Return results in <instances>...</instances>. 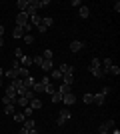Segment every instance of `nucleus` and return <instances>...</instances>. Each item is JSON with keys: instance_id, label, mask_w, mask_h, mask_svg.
Instances as JSON below:
<instances>
[{"instance_id": "obj_1", "label": "nucleus", "mask_w": 120, "mask_h": 134, "mask_svg": "<svg viewBox=\"0 0 120 134\" xmlns=\"http://www.w3.org/2000/svg\"><path fill=\"white\" fill-rule=\"evenodd\" d=\"M70 112H68V108H62V110L58 112V118H56V124L58 126H62V124H66V120H70Z\"/></svg>"}, {"instance_id": "obj_2", "label": "nucleus", "mask_w": 120, "mask_h": 134, "mask_svg": "<svg viewBox=\"0 0 120 134\" xmlns=\"http://www.w3.org/2000/svg\"><path fill=\"white\" fill-rule=\"evenodd\" d=\"M4 96H6V98H8V100L12 102V104H14V102H16V98H18L16 88H14L12 84H8V86H6V90H4Z\"/></svg>"}, {"instance_id": "obj_3", "label": "nucleus", "mask_w": 120, "mask_h": 134, "mask_svg": "<svg viewBox=\"0 0 120 134\" xmlns=\"http://www.w3.org/2000/svg\"><path fill=\"white\" fill-rule=\"evenodd\" d=\"M28 14H26V12H18V16H16V26L18 28H24L26 26V24H28Z\"/></svg>"}, {"instance_id": "obj_4", "label": "nucleus", "mask_w": 120, "mask_h": 134, "mask_svg": "<svg viewBox=\"0 0 120 134\" xmlns=\"http://www.w3.org/2000/svg\"><path fill=\"white\" fill-rule=\"evenodd\" d=\"M62 102L66 104V106H72V104H76V96H74V92H66V94H62Z\"/></svg>"}, {"instance_id": "obj_5", "label": "nucleus", "mask_w": 120, "mask_h": 134, "mask_svg": "<svg viewBox=\"0 0 120 134\" xmlns=\"http://www.w3.org/2000/svg\"><path fill=\"white\" fill-rule=\"evenodd\" d=\"M40 6H38V0H30V4H28V8H26V14H28V16H32V14H36V10H38Z\"/></svg>"}, {"instance_id": "obj_6", "label": "nucleus", "mask_w": 120, "mask_h": 134, "mask_svg": "<svg viewBox=\"0 0 120 134\" xmlns=\"http://www.w3.org/2000/svg\"><path fill=\"white\" fill-rule=\"evenodd\" d=\"M112 126H114V120H106L104 124H100L98 130H100V134H108V130L112 128Z\"/></svg>"}, {"instance_id": "obj_7", "label": "nucleus", "mask_w": 120, "mask_h": 134, "mask_svg": "<svg viewBox=\"0 0 120 134\" xmlns=\"http://www.w3.org/2000/svg\"><path fill=\"white\" fill-rule=\"evenodd\" d=\"M28 104H30V100L26 98V96H18L16 102H14V106H20V108H26Z\"/></svg>"}, {"instance_id": "obj_8", "label": "nucleus", "mask_w": 120, "mask_h": 134, "mask_svg": "<svg viewBox=\"0 0 120 134\" xmlns=\"http://www.w3.org/2000/svg\"><path fill=\"white\" fill-rule=\"evenodd\" d=\"M16 74H18V78H20V80H26V78L30 76L28 68H24V66H20V68H18V70H16Z\"/></svg>"}, {"instance_id": "obj_9", "label": "nucleus", "mask_w": 120, "mask_h": 134, "mask_svg": "<svg viewBox=\"0 0 120 134\" xmlns=\"http://www.w3.org/2000/svg\"><path fill=\"white\" fill-rule=\"evenodd\" d=\"M82 42H80V40H72V42H70V52H80L82 50Z\"/></svg>"}, {"instance_id": "obj_10", "label": "nucleus", "mask_w": 120, "mask_h": 134, "mask_svg": "<svg viewBox=\"0 0 120 134\" xmlns=\"http://www.w3.org/2000/svg\"><path fill=\"white\" fill-rule=\"evenodd\" d=\"M28 24L30 26H40V24H42V18H40L38 14H32V16L28 18Z\"/></svg>"}, {"instance_id": "obj_11", "label": "nucleus", "mask_w": 120, "mask_h": 134, "mask_svg": "<svg viewBox=\"0 0 120 134\" xmlns=\"http://www.w3.org/2000/svg\"><path fill=\"white\" fill-rule=\"evenodd\" d=\"M22 126H24L26 130H32V128H36V122H34V118H24Z\"/></svg>"}, {"instance_id": "obj_12", "label": "nucleus", "mask_w": 120, "mask_h": 134, "mask_svg": "<svg viewBox=\"0 0 120 134\" xmlns=\"http://www.w3.org/2000/svg\"><path fill=\"white\" fill-rule=\"evenodd\" d=\"M62 74H74V66H70V64H60V68H58Z\"/></svg>"}, {"instance_id": "obj_13", "label": "nucleus", "mask_w": 120, "mask_h": 134, "mask_svg": "<svg viewBox=\"0 0 120 134\" xmlns=\"http://www.w3.org/2000/svg\"><path fill=\"white\" fill-rule=\"evenodd\" d=\"M62 84L72 86V84H74V74H62Z\"/></svg>"}, {"instance_id": "obj_14", "label": "nucleus", "mask_w": 120, "mask_h": 134, "mask_svg": "<svg viewBox=\"0 0 120 134\" xmlns=\"http://www.w3.org/2000/svg\"><path fill=\"white\" fill-rule=\"evenodd\" d=\"M90 70V74L94 76V78H104V70L102 68H88Z\"/></svg>"}, {"instance_id": "obj_15", "label": "nucleus", "mask_w": 120, "mask_h": 134, "mask_svg": "<svg viewBox=\"0 0 120 134\" xmlns=\"http://www.w3.org/2000/svg\"><path fill=\"white\" fill-rule=\"evenodd\" d=\"M104 102H106V96H104L102 92H98V94H94V104H98V106H102Z\"/></svg>"}, {"instance_id": "obj_16", "label": "nucleus", "mask_w": 120, "mask_h": 134, "mask_svg": "<svg viewBox=\"0 0 120 134\" xmlns=\"http://www.w3.org/2000/svg\"><path fill=\"white\" fill-rule=\"evenodd\" d=\"M28 106L32 108V110H38V108H42V100H40V98H32Z\"/></svg>"}, {"instance_id": "obj_17", "label": "nucleus", "mask_w": 120, "mask_h": 134, "mask_svg": "<svg viewBox=\"0 0 120 134\" xmlns=\"http://www.w3.org/2000/svg\"><path fill=\"white\" fill-rule=\"evenodd\" d=\"M24 34H26V32H24V28H14V30H12V38H24Z\"/></svg>"}, {"instance_id": "obj_18", "label": "nucleus", "mask_w": 120, "mask_h": 134, "mask_svg": "<svg viewBox=\"0 0 120 134\" xmlns=\"http://www.w3.org/2000/svg\"><path fill=\"white\" fill-rule=\"evenodd\" d=\"M28 4H30V0H18V2H16V6H18V10H20V12L26 10V8H28Z\"/></svg>"}, {"instance_id": "obj_19", "label": "nucleus", "mask_w": 120, "mask_h": 134, "mask_svg": "<svg viewBox=\"0 0 120 134\" xmlns=\"http://www.w3.org/2000/svg\"><path fill=\"white\" fill-rule=\"evenodd\" d=\"M78 14L82 18H88V16H90V8H88V6H80V8H78Z\"/></svg>"}, {"instance_id": "obj_20", "label": "nucleus", "mask_w": 120, "mask_h": 134, "mask_svg": "<svg viewBox=\"0 0 120 134\" xmlns=\"http://www.w3.org/2000/svg\"><path fill=\"white\" fill-rule=\"evenodd\" d=\"M14 112H16L14 104H4V114H8V116H14Z\"/></svg>"}, {"instance_id": "obj_21", "label": "nucleus", "mask_w": 120, "mask_h": 134, "mask_svg": "<svg viewBox=\"0 0 120 134\" xmlns=\"http://www.w3.org/2000/svg\"><path fill=\"white\" fill-rule=\"evenodd\" d=\"M20 62H22V66H24V68H28L30 64H32V56H26V54H24L22 58H20Z\"/></svg>"}, {"instance_id": "obj_22", "label": "nucleus", "mask_w": 120, "mask_h": 134, "mask_svg": "<svg viewBox=\"0 0 120 134\" xmlns=\"http://www.w3.org/2000/svg\"><path fill=\"white\" fill-rule=\"evenodd\" d=\"M40 68H42L44 72H50V70H52V60H44L42 64H40Z\"/></svg>"}, {"instance_id": "obj_23", "label": "nucleus", "mask_w": 120, "mask_h": 134, "mask_svg": "<svg viewBox=\"0 0 120 134\" xmlns=\"http://www.w3.org/2000/svg\"><path fill=\"white\" fill-rule=\"evenodd\" d=\"M112 64H114V62H112V58H104V60H102V70L106 72V70H108Z\"/></svg>"}, {"instance_id": "obj_24", "label": "nucleus", "mask_w": 120, "mask_h": 134, "mask_svg": "<svg viewBox=\"0 0 120 134\" xmlns=\"http://www.w3.org/2000/svg\"><path fill=\"white\" fill-rule=\"evenodd\" d=\"M6 78H10V80H14V78H18V74H16V70L14 68H10V70H6Z\"/></svg>"}, {"instance_id": "obj_25", "label": "nucleus", "mask_w": 120, "mask_h": 134, "mask_svg": "<svg viewBox=\"0 0 120 134\" xmlns=\"http://www.w3.org/2000/svg\"><path fill=\"white\" fill-rule=\"evenodd\" d=\"M12 118H14V120H16L18 124H22V122H24V118H26V116H24L22 112H14V116H12Z\"/></svg>"}, {"instance_id": "obj_26", "label": "nucleus", "mask_w": 120, "mask_h": 134, "mask_svg": "<svg viewBox=\"0 0 120 134\" xmlns=\"http://www.w3.org/2000/svg\"><path fill=\"white\" fill-rule=\"evenodd\" d=\"M106 72H110V74H114V76H118V74H120V68L116 66V64H112V66H110L108 70H106ZM106 72H104V74H106Z\"/></svg>"}, {"instance_id": "obj_27", "label": "nucleus", "mask_w": 120, "mask_h": 134, "mask_svg": "<svg viewBox=\"0 0 120 134\" xmlns=\"http://www.w3.org/2000/svg\"><path fill=\"white\" fill-rule=\"evenodd\" d=\"M34 84H36V80L32 78V76H28V78L24 80V86H26V88H32V86H34Z\"/></svg>"}, {"instance_id": "obj_28", "label": "nucleus", "mask_w": 120, "mask_h": 134, "mask_svg": "<svg viewBox=\"0 0 120 134\" xmlns=\"http://www.w3.org/2000/svg\"><path fill=\"white\" fill-rule=\"evenodd\" d=\"M58 94H66V92H70V86H66V84H62V86H58V90H56Z\"/></svg>"}, {"instance_id": "obj_29", "label": "nucleus", "mask_w": 120, "mask_h": 134, "mask_svg": "<svg viewBox=\"0 0 120 134\" xmlns=\"http://www.w3.org/2000/svg\"><path fill=\"white\" fill-rule=\"evenodd\" d=\"M84 104H94V94H84Z\"/></svg>"}, {"instance_id": "obj_30", "label": "nucleus", "mask_w": 120, "mask_h": 134, "mask_svg": "<svg viewBox=\"0 0 120 134\" xmlns=\"http://www.w3.org/2000/svg\"><path fill=\"white\" fill-rule=\"evenodd\" d=\"M42 62H44V58H42V56H32V64H36V66H40Z\"/></svg>"}, {"instance_id": "obj_31", "label": "nucleus", "mask_w": 120, "mask_h": 134, "mask_svg": "<svg viewBox=\"0 0 120 134\" xmlns=\"http://www.w3.org/2000/svg\"><path fill=\"white\" fill-rule=\"evenodd\" d=\"M52 72V78L54 80H62V72H60V70H50Z\"/></svg>"}, {"instance_id": "obj_32", "label": "nucleus", "mask_w": 120, "mask_h": 134, "mask_svg": "<svg viewBox=\"0 0 120 134\" xmlns=\"http://www.w3.org/2000/svg\"><path fill=\"white\" fill-rule=\"evenodd\" d=\"M44 92H46V94H54V92H56V88H54V86H52V84H48V86H44Z\"/></svg>"}, {"instance_id": "obj_33", "label": "nucleus", "mask_w": 120, "mask_h": 134, "mask_svg": "<svg viewBox=\"0 0 120 134\" xmlns=\"http://www.w3.org/2000/svg\"><path fill=\"white\" fill-rule=\"evenodd\" d=\"M24 42L26 44H34V36L32 34H24Z\"/></svg>"}, {"instance_id": "obj_34", "label": "nucleus", "mask_w": 120, "mask_h": 134, "mask_svg": "<svg viewBox=\"0 0 120 134\" xmlns=\"http://www.w3.org/2000/svg\"><path fill=\"white\" fill-rule=\"evenodd\" d=\"M42 58H44V60H52V50H50V48L42 52Z\"/></svg>"}, {"instance_id": "obj_35", "label": "nucleus", "mask_w": 120, "mask_h": 134, "mask_svg": "<svg viewBox=\"0 0 120 134\" xmlns=\"http://www.w3.org/2000/svg\"><path fill=\"white\" fill-rule=\"evenodd\" d=\"M22 114H24V116H26V118H30V116H32V114H34V110H32V108H30V106H26V108H24V112H22Z\"/></svg>"}, {"instance_id": "obj_36", "label": "nucleus", "mask_w": 120, "mask_h": 134, "mask_svg": "<svg viewBox=\"0 0 120 134\" xmlns=\"http://www.w3.org/2000/svg\"><path fill=\"white\" fill-rule=\"evenodd\" d=\"M42 26L50 28V26H52V18H48V16H46V18H42Z\"/></svg>"}, {"instance_id": "obj_37", "label": "nucleus", "mask_w": 120, "mask_h": 134, "mask_svg": "<svg viewBox=\"0 0 120 134\" xmlns=\"http://www.w3.org/2000/svg\"><path fill=\"white\" fill-rule=\"evenodd\" d=\"M50 98H52V102H62V94H58V92H54Z\"/></svg>"}, {"instance_id": "obj_38", "label": "nucleus", "mask_w": 120, "mask_h": 134, "mask_svg": "<svg viewBox=\"0 0 120 134\" xmlns=\"http://www.w3.org/2000/svg\"><path fill=\"white\" fill-rule=\"evenodd\" d=\"M90 68H100V58H92V62H90Z\"/></svg>"}, {"instance_id": "obj_39", "label": "nucleus", "mask_w": 120, "mask_h": 134, "mask_svg": "<svg viewBox=\"0 0 120 134\" xmlns=\"http://www.w3.org/2000/svg\"><path fill=\"white\" fill-rule=\"evenodd\" d=\"M22 56H24V52L20 50V48H16V50H14V58H16V60H20Z\"/></svg>"}, {"instance_id": "obj_40", "label": "nucleus", "mask_w": 120, "mask_h": 134, "mask_svg": "<svg viewBox=\"0 0 120 134\" xmlns=\"http://www.w3.org/2000/svg\"><path fill=\"white\" fill-rule=\"evenodd\" d=\"M48 4H50V0H38V6H40V8H46Z\"/></svg>"}, {"instance_id": "obj_41", "label": "nucleus", "mask_w": 120, "mask_h": 134, "mask_svg": "<svg viewBox=\"0 0 120 134\" xmlns=\"http://www.w3.org/2000/svg\"><path fill=\"white\" fill-rule=\"evenodd\" d=\"M24 96H26L28 100H32V98H36V94H34V92H32V90H26V94H24Z\"/></svg>"}, {"instance_id": "obj_42", "label": "nucleus", "mask_w": 120, "mask_h": 134, "mask_svg": "<svg viewBox=\"0 0 120 134\" xmlns=\"http://www.w3.org/2000/svg\"><path fill=\"white\" fill-rule=\"evenodd\" d=\"M40 84H44V86H48V84H50V78H48V76H42V80H40Z\"/></svg>"}, {"instance_id": "obj_43", "label": "nucleus", "mask_w": 120, "mask_h": 134, "mask_svg": "<svg viewBox=\"0 0 120 134\" xmlns=\"http://www.w3.org/2000/svg\"><path fill=\"white\" fill-rule=\"evenodd\" d=\"M12 68H14V70H18V68H20V60H16V58H14V62H12Z\"/></svg>"}, {"instance_id": "obj_44", "label": "nucleus", "mask_w": 120, "mask_h": 134, "mask_svg": "<svg viewBox=\"0 0 120 134\" xmlns=\"http://www.w3.org/2000/svg\"><path fill=\"white\" fill-rule=\"evenodd\" d=\"M36 30H38V32H40V34H44V32H46V30H48V28H46V26H42V24H40V26H36Z\"/></svg>"}, {"instance_id": "obj_45", "label": "nucleus", "mask_w": 120, "mask_h": 134, "mask_svg": "<svg viewBox=\"0 0 120 134\" xmlns=\"http://www.w3.org/2000/svg\"><path fill=\"white\" fill-rule=\"evenodd\" d=\"M110 90H112L110 86H104V88H102V94H104V96H108V94H110Z\"/></svg>"}, {"instance_id": "obj_46", "label": "nucleus", "mask_w": 120, "mask_h": 134, "mask_svg": "<svg viewBox=\"0 0 120 134\" xmlns=\"http://www.w3.org/2000/svg\"><path fill=\"white\" fill-rule=\"evenodd\" d=\"M114 12H120V2H118V0L114 2Z\"/></svg>"}, {"instance_id": "obj_47", "label": "nucleus", "mask_w": 120, "mask_h": 134, "mask_svg": "<svg viewBox=\"0 0 120 134\" xmlns=\"http://www.w3.org/2000/svg\"><path fill=\"white\" fill-rule=\"evenodd\" d=\"M18 134H28V130H26V128H24V126H22V128H20V132H18Z\"/></svg>"}, {"instance_id": "obj_48", "label": "nucleus", "mask_w": 120, "mask_h": 134, "mask_svg": "<svg viewBox=\"0 0 120 134\" xmlns=\"http://www.w3.org/2000/svg\"><path fill=\"white\" fill-rule=\"evenodd\" d=\"M0 36H4V26L0 24Z\"/></svg>"}, {"instance_id": "obj_49", "label": "nucleus", "mask_w": 120, "mask_h": 134, "mask_svg": "<svg viewBox=\"0 0 120 134\" xmlns=\"http://www.w3.org/2000/svg\"><path fill=\"white\" fill-rule=\"evenodd\" d=\"M28 134H38V132H36V128H32V130H28Z\"/></svg>"}, {"instance_id": "obj_50", "label": "nucleus", "mask_w": 120, "mask_h": 134, "mask_svg": "<svg viewBox=\"0 0 120 134\" xmlns=\"http://www.w3.org/2000/svg\"><path fill=\"white\" fill-rule=\"evenodd\" d=\"M0 46H4V36H0Z\"/></svg>"}, {"instance_id": "obj_51", "label": "nucleus", "mask_w": 120, "mask_h": 134, "mask_svg": "<svg viewBox=\"0 0 120 134\" xmlns=\"http://www.w3.org/2000/svg\"><path fill=\"white\" fill-rule=\"evenodd\" d=\"M2 72H4V70H2V66H0V78H2Z\"/></svg>"}, {"instance_id": "obj_52", "label": "nucleus", "mask_w": 120, "mask_h": 134, "mask_svg": "<svg viewBox=\"0 0 120 134\" xmlns=\"http://www.w3.org/2000/svg\"><path fill=\"white\" fill-rule=\"evenodd\" d=\"M0 86H2V78H0Z\"/></svg>"}]
</instances>
